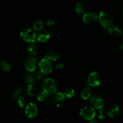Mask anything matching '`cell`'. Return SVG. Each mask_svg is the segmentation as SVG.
Here are the masks:
<instances>
[{"instance_id": "cell-11", "label": "cell", "mask_w": 123, "mask_h": 123, "mask_svg": "<svg viewBox=\"0 0 123 123\" xmlns=\"http://www.w3.org/2000/svg\"><path fill=\"white\" fill-rule=\"evenodd\" d=\"M24 66L28 72L34 71L36 70V67H37L36 60L33 56L27 57L24 62Z\"/></svg>"}, {"instance_id": "cell-18", "label": "cell", "mask_w": 123, "mask_h": 123, "mask_svg": "<svg viewBox=\"0 0 123 123\" xmlns=\"http://www.w3.org/2000/svg\"><path fill=\"white\" fill-rule=\"evenodd\" d=\"M26 51L29 55H30L31 56H33L37 53V47L34 43H30L27 46Z\"/></svg>"}, {"instance_id": "cell-32", "label": "cell", "mask_w": 123, "mask_h": 123, "mask_svg": "<svg viewBox=\"0 0 123 123\" xmlns=\"http://www.w3.org/2000/svg\"><path fill=\"white\" fill-rule=\"evenodd\" d=\"M122 36H123V35H122Z\"/></svg>"}, {"instance_id": "cell-2", "label": "cell", "mask_w": 123, "mask_h": 123, "mask_svg": "<svg viewBox=\"0 0 123 123\" xmlns=\"http://www.w3.org/2000/svg\"><path fill=\"white\" fill-rule=\"evenodd\" d=\"M42 91L46 92L48 95L54 94L57 92V83L53 79L51 78H47L45 79L42 82Z\"/></svg>"}, {"instance_id": "cell-30", "label": "cell", "mask_w": 123, "mask_h": 123, "mask_svg": "<svg viewBox=\"0 0 123 123\" xmlns=\"http://www.w3.org/2000/svg\"><path fill=\"white\" fill-rule=\"evenodd\" d=\"M89 123H98L97 121H96L95 119H92V120L89 121Z\"/></svg>"}, {"instance_id": "cell-3", "label": "cell", "mask_w": 123, "mask_h": 123, "mask_svg": "<svg viewBox=\"0 0 123 123\" xmlns=\"http://www.w3.org/2000/svg\"><path fill=\"white\" fill-rule=\"evenodd\" d=\"M36 36L35 31L33 29L29 28H25L22 29L20 32V37L26 42L28 43H34L36 40Z\"/></svg>"}, {"instance_id": "cell-16", "label": "cell", "mask_w": 123, "mask_h": 123, "mask_svg": "<svg viewBox=\"0 0 123 123\" xmlns=\"http://www.w3.org/2000/svg\"><path fill=\"white\" fill-rule=\"evenodd\" d=\"M107 31L111 36L113 37H117L122 34L120 28L116 25H111L107 28Z\"/></svg>"}, {"instance_id": "cell-29", "label": "cell", "mask_w": 123, "mask_h": 123, "mask_svg": "<svg viewBox=\"0 0 123 123\" xmlns=\"http://www.w3.org/2000/svg\"><path fill=\"white\" fill-rule=\"evenodd\" d=\"M46 25L49 26V27H51L54 25V21L52 19H48L45 22Z\"/></svg>"}, {"instance_id": "cell-4", "label": "cell", "mask_w": 123, "mask_h": 123, "mask_svg": "<svg viewBox=\"0 0 123 123\" xmlns=\"http://www.w3.org/2000/svg\"><path fill=\"white\" fill-rule=\"evenodd\" d=\"M42 74L39 70H35L33 72H28L25 76L26 82L29 84L36 85L42 80Z\"/></svg>"}, {"instance_id": "cell-33", "label": "cell", "mask_w": 123, "mask_h": 123, "mask_svg": "<svg viewBox=\"0 0 123 123\" xmlns=\"http://www.w3.org/2000/svg\"></svg>"}, {"instance_id": "cell-23", "label": "cell", "mask_w": 123, "mask_h": 123, "mask_svg": "<svg viewBox=\"0 0 123 123\" xmlns=\"http://www.w3.org/2000/svg\"><path fill=\"white\" fill-rule=\"evenodd\" d=\"M43 27H44L43 22L42 21H39V20L35 21L33 25V28L35 31H40L42 30Z\"/></svg>"}, {"instance_id": "cell-20", "label": "cell", "mask_w": 123, "mask_h": 123, "mask_svg": "<svg viewBox=\"0 0 123 123\" xmlns=\"http://www.w3.org/2000/svg\"><path fill=\"white\" fill-rule=\"evenodd\" d=\"M15 102H16V105H18L19 107L20 108H22V107H25L27 105V101L25 97L22 95H20L18 97L16 98L15 100Z\"/></svg>"}, {"instance_id": "cell-7", "label": "cell", "mask_w": 123, "mask_h": 123, "mask_svg": "<svg viewBox=\"0 0 123 123\" xmlns=\"http://www.w3.org/2000/svg\"><path fill=\"white\" fill-rule=\"evenodd\" d=\"M38 113V107L34 103L27 104L25 109V115L29 119H33L37 116Z\"/></svg>"}, {"instance_id": "cell-12", "label": "cell", "mask_w": 123, "mask_h": 123, "mask_svg": "<svg viewBox=\"0 0 123 123\" xmlns=\"http://www.w3.org/2000/svg\"><path fill=\"white\" fill-rule=\"evenodd\" d=\"M98 21V15L93 12L85 13L83 16V21L87 25H93Z\"/></svg>"}, {"instance_id": "cell-1", "label": "cell", "mask_w": 123, "mask_h": 123, "mask_svg": "<svg viewBox=\"0 0 123 123\" xmlns=\"http://www.w3.org/2000/svg\"><path fill=\"white\" fill-rule=\"evenodd\" d=\"M98 20L103 28H108L112 25L113 18L112 14L108 11L103 10L99 13L98 16Z\"/></svg>"}, {"instance_id": "cell-10", "label": "cell", "mask_w": 123, "mask_h": 123, "mask_svg": "<svg viewBox=\"0 0 123 123\" xmlns=\"http://www.w3.org/2000/svg\"><path fill=\"white\" fill-rule=\"evenodd\" d=\"M52 103L55 107H60L62 106L65 101V96L63 93L61 92H55L53 94L51 98Z\"/></svg>"}, {"instance_id": "cell-15", "label": "cell", "mask_w": 123, "mask_h": 123, "mask_svg": "<svg viewBox=\"0 0 123 123\" xmlns=\"http://www.w3.org/2000/svg\"><path fill=\"white\" fill-rule=\"evenodd\" d=\"M60 57V55L58 52L54 50L50 51L46 54L44 58L48 59L50 62H55L59 60Z\"/></svg>"}, {"instance_id": "cell-19", "label": "cell", "mask_w": 123, "mask_h": 123, "mask_svg": "<svg viewBox=\"0 0 123 123\" xmlns=\"http://www.w3.org/2000/svg\"><path fill=\"white\" fill-rule=\"evenodd\" d=\"M0 69L4 72H9L11 70L12 65L8 62L2 60L0 62Z\"/></svg>"}, {"instance_id": "cell-13", "label": "cell", "mask_w": 123, "mask_h": 123, "mask_svg": "<svg viewBox=\"0 0 123 123\" xmlns=\"http://www.w3.org/2000/svg\"><path fill=\"white\" fill-rule=\"evenodd\" d=\"M51 35L48 31L43 30L40 31L37 34L36 36V40L40 43H45L47 42L50 39Z\"/></svg>"}, {"instance_id": "cell-26", "label": "cell", "mask_w": 123, "mask_h": 123, "mask_svg": "<svg viewBox=\"0 0 123 123\" xmlns=\"http://www.w3.org/2000/svg\"><path fill=\"white\" fill-rule=\"evenodd\" d=\"M22 91H23V89H22L21 86H18V87H16V88L14 90L13 92L12 93V98L13 99V100H15V99L17 97H18L19 96L22 95Z\"/></svg>"}, {"instance_id": "cell-28", "label": "cell", "mask_w": 123, "mask_h": 123, "mask_svg": "<svg viewBox=\"0 0 123 123\" xmlns=\"http://www.w3.org/2000/svg\"><path fill=\"white\" fill-rule=\"evenodd\" d=\"M55 69L57 70L62 71H63V69H64V65L63 63H57L55 65Z\"/></svg>"}, {"instance_id": "cell-6", "label": "cell", "mask_w": 123, "mask_h": 123, "mask_svg": "<svg viewBox=\"0 0 123 123\" xmlns=\"http://www.w3.org/2000/svg\"><path fill=\"white\" fill-rule=\"evenodd\" d=\"M80 115L83 119L90 121L94 119L96 115V112L92 106H85L80 110Z\"/></svg>"}, {"instance_id": "cell-25", "label": "cell", "mask_w": 123, "mask_h": 123, "mask_svg": "<svg viewBox=\"0 0 123 123\" xmlns=\"http://www.w3.org/2000/svg\"><path fill=\"white\" fill-rule=\"evenodd\" d=\"M75 12L78 14V15H83L85 13V7L82 3H79L76 4L75 8Z\"/></svg>"}, {"instance_id": "cell-17", "label": "cell", "mask_w": 123, "mask_h": 123, "mask_svg": "<svg viewBox=\"0 0 123 123\" xmlns=\"http://www.w3.org/2000/svg\"><path fill=\"white\" fill-rule=\"evenodd\" d=\"M80 95H81V98L85 100L91 98L92 95V91L91 87H86L83 89Z\"/></svg>"}, {"instance_id": "cell-8", "label": "cell", "mask_w": 123, "mask_h": 123, "mask_svg": "<svg viewBox=\"0 0 123 123\" xmlns=\"http://www.w3.org/2000/svg\"><path fill=\"white\" fill-rule=\"evenodd\" d=\"M39 69L42 74L48 75L52 71V65L51 62L48 59L43 58L39 62Z\"/></svg>"}, {"instance_id": "cell-14", "label": "cell", "mask_w": 123, "mask_h": 123, "mask_svg": "<svg viewBox=\"0 0 123 123\" xmlns=\"http://www.w3.org/2000/svg\"><path fill=\"white\" fill-rule=\"evenodd\" d=\"M120 109L117 105L113 104L111 105L107 110V114L111 118H115L119 115Z\"/></svg>"}, {"instance_id": "cell-27", "label": "cell", "mask_w": 123, "mask_h": 123, "mask_svg": "<svg viewBox=\"0 0 123 123\" xmlns=\"http://www.w3.org/2000/svg\"><path fill=\"white\" fill-rule=\"evenodd\" d=\"M63 94L65 96V97L70 98H72L74 95V94H75V91H74V90L73 88L68 87V88H67L65 90L64 92H63Z\"/></svg>"}, {"instance_id": "cell-31", "label": "cell", "mask_w": 123, "mask_h": 123, "mask_svg": "<svg viewBox=\"0 0 123 123\" xmlns=\"http://www.w3.org/2000/svg\"><path fill=\"white\" fill-rule=\"evenodd\" d=\"M119 48L121 49H123V41L122 42H121V43L119 44Z\"/></svg>"}, {"instance_id": "cell-21", "label": "cell", "mask_w": 123, "mask_h": 123, "mask_svg": "<svg viewBox=\"0 0 123 123\" xmlns=\"http://www.w3.org/2000/svg\"><path fill=\"white\" fill-rule=\"evenodd\" d=\"M36 99L40 102H43L45 101L48 99L49 95L47 94L44 91H40L36 94Z\"/></svg>"}, {"instance_id": "cell-22", "label": "cell", "mask_w": 123, "mask_h": 123, "mask_svg": "<svg viewBox=\"0 0 123 123\" xmlns=\"http://www.w3.org/2000/svg\"><path fill=\"white\" fill-rule=\"evenodd\" d=\"M107 111H105L103 108L100 109H97L96 112V117H97L98 119H101V120H103L107 117Z\"/></svg>"}, {"instance_id": "cell-9", "label": "cell", "mask_w": 123, "mask_h": 123, "mask_svg": "<svg viewBox=\"0 0 123 123\" xmlns=\"http://www.w3.org/2000/svg\"><path fill=\"white\" fill-rule=\"evenodd\" d=\"M105 100L100 95H94L91 98V104L95 109L103 108L105 106Z\"/></svg>"}, {"instance_id": "cell-5", "label": "cell", "mask_w": 123, "mask_h": 123, "mask_svg": "<svg viewBox=\"0 0 123 123\" xmlns=\"http://www.w3.org/2000/svg\"><path fill=\"white\" fill-rule=\"evenodd\" d=\"M101 76L100 73L97 71H93L88 75L87 83L89 87H98L101 83Z\"/></svg>"}, {"instance_id": "cell-24", "label": "cell", "mask_w": 123, "mask_h": 123, "mask_svg": "<svg viewBox=\"0 0 123 123\" xmlns=\"http://www.w3.org/2000/svg\"><path fill=\"white\" fill-rule=\"evenodd\" d=\"M27 93L30 96H34L37 94V89L35 85L29 84L27 86Z\"/></svg>"}]
</instances>
